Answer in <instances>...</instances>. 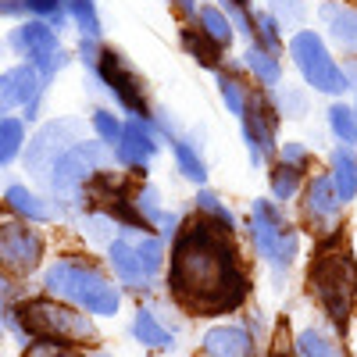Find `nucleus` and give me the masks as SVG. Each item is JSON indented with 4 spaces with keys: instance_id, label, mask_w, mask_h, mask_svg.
<instances>
[{
    "instance_id": "obj_1",
    "label": "nucleus",
    "mask_w": 357,
    "mask_h": 357,
    "mask_svg": "<svg viewBox=\"0 0 357 357\" xmlns=\"http://www.w3.org/2000/svg\"><path fill=\"white\" fill-rule=\"evenodd\" d=\"M172 301L190 314H232L247 304L250 275L243 268L236 232L211 218L183 222L168 264Z\"/></svg>"
},
{
    "instance_id": "obj_2",
    "label": "nucleus",
    "mask_w": 357,
    "mask_h": 357,
    "mask_svg": "<svg viewBox=\"0 0 357 357\" xmlns=\"http://www.w3.org/2000/svg\"><path fill=\"white\" fill-rule=\"evenodd\" d=\"M307 286H311V296L321 304L325 318L333 321V329L347 333L354 304H357V261L343 240V229L321 236L318 254L307 268Z\"/></svg>"
},
{
    "instance_id": "obj_3",
    "label": "nucleus",
    "mask_w": 357,
    "mask_h": 357,
    "mask_svg": "<svg viewBox=\"0 0 357 357\" xmlns=\"http://www.w3.org/2000/svg\"><path fill=\"white\" fill-rule=\"evenodd\" d=\"M43 286H47L50 296H57V301H65V304H72L86 314H97V318H111V314H118V307H122L118 286L89 261L61 257L57 264L47 268Z\"/></svg>"
},
{
    "instance_id": "obj_4",
    "label": "nucleus",
    "mask_w": 357,
    "mask_h": 357,
    "mask_svg": "<svg viewBox=\"0 0 357 357\" xmlns=\"http://www.w3.org/2000/svg\"><path fill=\"white\" fill-rule=\"evenodd\" d=\"M11 318H15V329L29 340H57V343H75V347L97 340L93 318L65 301H54V296H36V301L18 304Z\"/></svg>"
},
{
    "instance_id": "obj_5",
    "label": "nucleus",
    "mask_w": 357,
    "mask_h": 357,
    "mask_svg": "<svg viewBox=\"0 0 357 357\" xmlns=\"http://www.w3.org/2000/svg\"><path fill=\"white\" fill-rule=\"evenodd\" d=\"M250 236H254V247L261 254V261L272 268V275L282 282L286 272L296 261V250H301V236L296 229L286 222V215L279 211L275 200H254L250 207Z\"/></svg>"
},
{
    "instance_id": "obj_6",
    "label": "nucleus",
    "mask_w": 357,
    "mask_h": 357,
    "mask_svg": "<svg viewBox=\"0 0 357 357\" xmlns=\"http://www.w3.org/2000/svg\"><path fill=\"white\" fill-rule=\"evenodd\" d=\"M289 57L293 65L301 68L304 82L311 89H318V93L325 97H343L350 89V79L347 72L336 65V57L329 54V47H325V40L314 33V29H301V33H293L289 40Z\"/></svg>"
},
{
    "instance_id": "obj_7",
    "label": "nucleus",
    "mask_w": 357,
    "mask_h": 357,
    "mask_svg": "<svg viewBox=\"0 0 357 357\" xmlns=\"http://www.w3.org/2000/svg\"><path fill=\"white\" fill-rule=\"evenodd\" d=\"M93 72H97L100 82L111 89V97L129 111V118H146V122L154 118V114H151V100H146V86H143L139 72L126 61V54L100 47Z\"/></svg>"
},
{
    "instance_id": "obj_8",
    "label": "nucleus",
    "mask_w": 357,
    "mask_h": 357,
    "mask_svg": "<svg viewBox=\"0 0 357 357\" xmlns=\"http://www.w3.org/2000/svg\"><path fill=\"white\" fill-rule=\"evenodd\" d=\"M104 143H75L72 151L54 165L50 172V186L61 200H82L86 186L93 183V175L104 172Z\"/></svg>"
},
{
    "instance_id": "obj_9",
    "label": "nucleus",
    "mask_w": 357,
    "mask_h": 357,
    "mask_svg": "<svg viewBox=\"0 0 357 357\" xmlns=\"http://www.w3.org/2000/svg\"><path fill=\"white\" fill-rule=\"evenodd\" d=\"M279 107L275 100L264 93V89H254L250 100H247V111L240 118V132H243V143L250 151V165L261 168L268 158L275 154V136H279Z\"/></svg>"
},
{
    "instance_id": "obj_10",
    "label": "nucleus",
    "mask_w": 357,
    "mask_h": 357,
    "mask_svg": "<svg viewBox=\"0 0 357 357\" xmlns=\"http://www.w3.org/2000/svg\"><path fill=\"white\" fill-rule=\"evenodd\" d=\"M11 47H15L18 57H25V61L40 72L43 82H50L57 72L65 68V61H68V54L61 50V43H57L54 25H47L40 18L18 25L15 33H11Z\"/></svg>"
},
{
    "instance_id": "obj_11",
    "label": "nucleus",
    "mask_w": 357,
    "mask_h": 357,
    "mask_svg": "<svg viewBox=\"0 0 357 357\" xmlns=\"http://www.w3.org/2000/svg\"><path fill=\"white\" fill-rule=\"evenodd\" d=\"M43 257V236L29 229L25 218H18L11 207H0V268L25 275L33 272Z\"/></svg>"
},
{
    "instance_id": "obj_12",
    "label": "nucleus",
    "mask_w": 357,
    "mask_h": 357,
    "mask_svg": "<svg viewBox=\"0 0 357 357\" xmlns=\"http://www.w3.org/2000/svg\"><path fill=\"white\" fill-rule=\"evenodd\" d=\"M79 132H82V126L72 122V118H61V122L43 126L36 132V139L29 143V151H25V168L33 172V175H50L54 165L61 161L75 143H82Z\"/></svg>"
},
{
    "instance_id": "obj_13",
    "label": "nucleus",
    "mask_w": 357,
    "mask_h": 357,
    "mask_svg": "<svg viewBox=\"0 0 357 357\" xmlns=\"http://www.w3.org/2000/svg\"><path fill=\"white\" fill-rule=\"evenodd\" d=\"M161 151V132L154 126V118L146 122V118H129L122 126V139L114 143V158L122 168L143 175V168L151 165Z\"/></svg>"
},
{
    "instance_id": "obj_14",
    "label": "nucleus",
    "mask_w": 357,
    "mask_h": 357,
    "mask_svg": "<svg viewBox=\"0 0 357 357\" xmlns=\"http://www.w3.org/2000/svg\"><path fill=\"white\" fill-rule=\"evenodd\" d=\"M340 207H343V200L333 186V178L329 175H311L307 186H304V218L321 236H329L333 229H340Z\"/></svg>"
},
{
    "instance_id": "obj_15",
    "label": "nucleus",
    "mask_w": 357,
    "mask_h": 357,
    "mask_svg": "<svg viewBox=\"0 0 357 357\" xmlns=\"http://www.w3.org/2000/svg\"><path fill=\"white\" fill-rule=\"evenodd\" d=\"M200 357H257V336L243 321L211 325L200 336Z\"/></svg>"
},
{
    "instance_id": "obj_16",
    "label": "nucleus",
    "mask_w": 357,
    "mask_h": 357,
    "mask_svg": "<svg viewBox=\"0 0 357 357\" xmlns=\"http://www.w3.org/2000/svg\"><path fill=\"white\" fill-rule=\"evenodd\" d=\"M40 93H43V79L33 65H18V68H8L0 75V111L8 107H29V118H36V107H40Z\"/></svg>"
},
{
    "instance_id": "obj_17",
    "label": "nucleus",
    "mask_w": 357,
    "mask_h": 357,
    "mask_svg": "<svg viewBox=\"0 0 357 357\" xmlns=\"http://www.w3.org/2000/svg\"><path fill=\"white\" fill-rule=\"evenodd\" d=\"M107 261H111V268H114V275H118V282H122V286H129V289H151V286H154L151 279L143 275L136 243H129V240H111V243H107Z\"/></svg>"
},
{
    "instance_id": "obj_18",
    "label": "nucleus",
    "mask_w": 357,
    "mask_h": 357,
    "mask_svg": "<svg viewBox=\"0 0 357 357\" xmlns=\"http://www.w3.org/2000/svg\"><path fill=\"white\" fill-rule=\"evenodd\" d=\"M132 340L146 350H172L175 347V333L161 321V314L154 307H139L136 318H132Z\"/></svg>"
},
{
    "instance_id": "obj_19",
    "label": "nucleus",
    "mask_w": 357,
    "mask_h": 357,
    "mask_svg": "<svg viewBox=\"0 0 357 357\" xmlns=\"http://www.w3.org/2000/svg\"><path fill=\"white\" fill-rule=\"evenodd\" d=\"M318 15H321L325 29H329V36L343 50H354L357 54V11L347 8V4H333V0H329V4L318 8Z\"/></svg>"
},
{
    "instance_id": "obj_20",
    "label": "nucleus",
    "mask_w": 357,
    "mask_h": 357,
    "mask_svg": "<svg viewBox=\"0 0 357 357\" xmlns=\"http://www.w3.org/2000/svg\"><path fill=\"white\" fill-rule=\"evenodd\" d=\"M172 143V154H175V165H178V172H183L190 183H207V161H204V154L197 151V143L193 139H186V136H172L168 139Z\"/></svg>"
},
{
    "instance_id": "obj_21",
    "label": "nucleus",
    "mask_w": 357,
    "mask_h": 357,
    "mask_svg": "<svg viewBox=\"0 0 357 357\" xmlns=\"http://www.w3.org/2000/svg\"><path fill=\"white\" fill-rule=\"evenodd\" d=\"M215 79H218V93H222V100H225L229 114L236 118V122H240V118H243V111H247V100H250V93H254V89L243 82V75L225 72V68H218V72H215Z\"/></svg>"
},
{
    "instance_id": "obj_22",
    "label": "nucleus",
    "mask_w": 357,
    "mask_h": 357,
    "mask_svg": "<svg viewBox=\"0 0 357 357\" xmlns=\"http://www.w3.org/2000/svg\"><path fill=\"white\" fill-rule=\"evenodd\" d=\"M329 178H333V186H336V193H340L343 204H350L357 197V158L347 151V146L333 151V172H329Z\"/></svg>"
},
{
    "instance_id": "obj_23",
    "label": "nucleus",
    "mask_w": 357,
    "mask_h": 357,
    "mask_svg": "<svg viewBox=\"0 0 357 357\" xmlns=\"http://www.w3.org/2000/svg\"><path fill=\"white\" fill-rule=\"evenodd\" d=\"M293 350H296V357H343L336 340L329 333H321L318 325H304L293 340Z\"/></svg>"
},
{
    "instance_id": "obj_24",
    "label": "nucleus",
    "mask_w": 357,
    "mask_h": 357,
    "mask_svg": "<svg viewBox=\"0 0 357 357\" xmlns=\"http://www.w3.org/2000/svg\"><path fill=\"white\" fill-rule=\"evenodd\" d=\"M243 65H247V72H250L264 89L282 82V65H279V57L268 54V50H261V47H254V43L243 50Z\"/></svg>"
},
{
    "instance_id": "obj_25",
    "label": "nucleus",
    "mask_w": 357,
    "mask_h": 357,
    "mask_svg": "<svg viewBox=\"0 0 357 357\" xmlns=\"http://www.w3.org/2000/svg\"><path fill=\"white\" fill-rule=\"evenodd\" d=\"M178 40H183L186 54L193 57L197 65H204V68H211V72H218V68H222V47H215L211 40H207V36L200 33V29L186 25L183 33H178Z\"/></svg>"
},
{
    "instance_id": "obj_26",
    "label": "nucleus",
    "mask_w": 357,
    "mask_h": 357,
    "mask_svg": "<svg viewBox=\"0 0 357 357\" xmlns=\"http://www.w3.org/2000/svg\"><path fill=\"white\" fill-rule=\"evenodd\" d=\"M197 22H200V33L211 40L215 47L225 50V47L232 43V18H229L222 8H215V4H200Z\"/></svg>"
},
{
    "instance_id": "obj_27",
    "label": "nucleus",
    "mask_w": 357,
    "mask_h": 357,
    "mask_svg": "<svg viewBox=\"0 0 357 357\" xmlns=\"http://www.w3.org/2000/svg\"><path fill=\"white\" fill-rule=\"evenodd\" d=\"M4 204L11 207L15 215L29 218V222H50V207H47V204H43L36 193H29L25 186H8Z\"/></svg>"
},
{
    "instance_id": "obj_28",
    "label": "nucleus",
    "mask_w": 357,
    "mask_h": 357,
    "mask_svg": "<svg viewBox=\"0 0 357 357\" xmlns=\"http://www.w3.org/2000/svg\"><path fill=\"white\" fill-rule=\"evenodd\" d=\"M254 47L279 57V50H282V25L275 22L272 11H254Z\"/></svg>"
},
{
    "instance_id": "obj_29",
    "label": "nucleus",
    "mask_w": 357,
    "mask_h": 357,
    "mask_svg": "<svg viewBox=\"0 0 357 357\" xmlns=\"http://www.w3.org/2000/svg\"><path fill=\"white\" fill-rule=\"evenodd\" d=\"M136 254H139V264H143V275L154 282L161 275V268H165V240L161 236H139Z\"/></svg>"
},
{
    "instance_id": "obj_30",
    "label": "nucleus",
    "mask_w": 357,
    "mask_h": 357,
    "mask_svg": "<svg viewBox=\"0 0 357 357\" xmlns=\"http://www.w3.org/2000/svg\"><path fill=\"white\" fill-rule=\"evenodd\" d=\"M329 129L340 143L357 146V111L350 104H333L329 107Z\"/></svg>"
},
{
    "instance_id": "obj_31",
    "label": "nucleus",
    "mask_w": 357,
    "mask_h": 357,
    "mask_svg": "<svg viewBox=\"0 0 357 357\" xmlns=\"http://www.w3.org/2000/svg\"><path fill=\"white\" fill-rule=\"evenodd\" d=\"M25 143V126L18 118H0V168L11 165Z\"/></svg>"
},
{
    "instance_id": "obj_32",
    "label": "nucleus",
    "mask_w": 357,
    "mask_h": 357,
    "mask_svg": "<svg viewBox=\"0 0 357 357\" xmlns=\"http://www.w3.org/2000/svg\"><path fill=\"white\" fill-rule=\"evenodd\" d=\"M68 15L75 18L82 40H97L100 36V15H97V0H68Z\"/></svg>"
},
{
    "instance_id": "obj_33",
    "label": "nucleus",
    "mask_w": 357,
    "mask_h": 357,
    "mask_svg": "<svg viewBox=\"0 0 357 357\" xmlns=\"http://www.w3.org/2000/svg\"><path fill=\"white\" fill-rule=\"evenodd\" d=\"M197 211H200L204 218L218 222L222 229L236 232V215H232L229 207L222 204V197H218V193H211V190H200V193H197Z\"/></svg>"
},
{
    "instance_id": "obj_34",
    "label": "nucleus",
    "mask_w": 357,
    "mask_h": 357,
    "mask_svg": "<svg viewBox=\"0 0 357 357\" xmlns=\"http://www.w3.org/2000/svg\"><path fill=\"white\" fill-rule=\"evenodd\" d=\"M268 178H272V197L286 204V200H293L296 193H301V178H304V172H296V168H289V165L279 161Z\"/></svg>"
},
{
    "instance_id": "obj_35",
    "label": "nucleus",
    "mask_w": 357,
    "mask_h": 357,
    "mask_svg": "<svg viewBox=\"0 0 357 357\" xmlns=\"http://www.w3.org/2000/svg\"><path fill=\"white\" fill-rule=\"evenodd\" d=\"M15 4L29 15H36L47 25H61L68 15V0H15Z\"/></svg>"
},
{
    "instance_id": "obj_36",
    "label": "nucleus",
    "mask_w": 357,
    "mask_h": 357,
    "mask_svg": "<svg viewBox=\"0 0 357 357\" xmlns=\"http://www.w3.org/2000/svg\"><path fill=\"white\" fill-rule=\"evenodd\" d=\"M22 357H86L82 354V347H75V343H57V340H33L25 350H22Z\"/></svg>"
},
{
    "instance_id": "obj_37",
    "label": "nucleus",
    "mask_w": 357,
    "mask_h": 357,
    "mask_svg": "<svg viewBox=\"0 0 357 357\" xmlns=\"http://www.w3.org/2000/svg\"><path fill=\"white\" fill-rule=\"evenodd\" d=\"M272 15L282 29H293L296 25V33H301V25L307 18V4L304 0H272Z\"/></svg>"
},
{
    "instance_id": "obj_38",
    "label": "nucleus",
    "mask_w": 357,
    "mask_h": 357,
    "mask_svg": "<svg viewBox=\"0 0 357 357\" xmlns=\"http://www.w3.org/2000/svg\"><path fill=\"white\" fill-rule=\"evenodd\" d=\"M122 126H126V122H118L111 111H104V107L93 111V129H97L100 143H111V146H114L118 139H122Z\"/></svg>"
},
{
    "instance_id": "obj_39",
    "label": "nucleus",
    "mask_w": 357,
    "mask_h": 357,
    "mask_svg": "<svg viewBox=\"0 0 357 357\" xmlns=\"http://www.w3.org/2000/svg\"><path fill=\"white\" fill-rule=\"evenodd\" d=\"M272 100H275L279 114H289V118H304L307 114V100L296 93V89H293V93H289V89H275Z\"/></svg>"
},
{
    "instance_id": "obj_40",
    "label": "nucleus",
    "mask_w": 357,
    "mask_h": 357,
    "mask_svg": "<svg viewBox=\"0 0 357 357\" xmlns=\"http://www.w3.org/2000/svg\"><path fill=\"white\" fill-rule=\"evenodd\" d=\"M282 165H289V168H296V172H307L311 168V151L304 143H282Z\"/></svg>"
},
{
    "instance_id": "obj_41",
    "label": "nucleus",
    "mask_w": 357,
    "mask_h": 357,
    "mask_svg": "<svg viewBox=\"0 0 357 357\" xmlns=\"http://www.w3.org/2000/svg\"><path fill=\"white\" fill-rule=\"evenodd\" d=\"M172 4H175V8H183L186 15H197V11H200V8H197V0H172Z\"/></svg>"
},
{
    "instance_id": "obj_42",
    "label": "nucleus",
    "mask_w": 357,
    "mask_h": 357,
    "mask_svg": "<svg viewBox=\"0 0 357 357\" xmlns=\"http://www.w3.org/2000/svg\"><path fill=\"white\" fill-rule=\"evenodd\" d=\"M268 357H293V350H286V347H272V350H268Z\"/></svg>"
},
{
    "instance_id": "obj_43",
    "label": "nucleus",
    "mask_w": 357,
    "mask_h": 357,
    "mask_svg": "<svg viewBox=\"0 0 357 357\" xmlns=\"http://www.w3.org/2000/svg\"><path fill=\"white\" fill-rule=\"evenodd\" d=\"M8 289H11V282H8L4 275H0V293H8Z\"/></svg>"
},
{
    "instance_id": "obj_44",
    "label": "nucleus",
    "mask_w": 357,
    "mask_h": 357,
    "mask_svg": "<svg viewBox=\"0 0 357 357\" xmlns=\"http://www.w3.org/2000/svg\"><path fill=\"white\" fill-rule=\"evenodd\" d=\"M93 357H111V354H93Z\"/></svg>"
},
{
    "instance_id": "obj_45",
    "label": "nucleus",
    "mask_w": 357,
    "mask_h": 357,
    "mask_svg": "<svg viewBox=\"0 0 357 357\" xmlns=\"http://www.w3.org/2000/svg\"><path fill=\"white\" fill-rule=\"evenodd\" d=\"M354 111H357V104H354Z\"/></svg>"
}]
</instances>
